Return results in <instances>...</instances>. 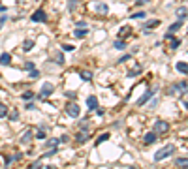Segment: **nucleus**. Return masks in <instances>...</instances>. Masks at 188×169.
<instances>
[{"label": "nucleus", "mask_w": 188, "mask_h": 169, "mask_svg": "<svg viewBox=\"0 0 188 169\" xmlns=\"http://www.w3.org/2000/svg\"><path fill=\"white\" fill-rule=\"evenodd\" d=\"M173 152H175V147L169 143V145L162 147L160 151H156V154H154V162H162V160H166L168 156H173Z\"/></svg>", "instance_id": "nucleus-1"}, {"label": "nucleus", "mask_w": 188, "mask_h": 169, "mask_svg": "<svg viewBox=\"0 0 188 169\" xmlns=\"http://www.w3.org/2000/svg\"><path fill=\"white\" fill-rule=\"evenodd\" d=\"M169 132V124L166 122V120H156L154 122V134L156 135H164V134H168Z\"/></svg>", "instance_id": "nucleus-2"}, {"label": "nucleus", "mask_w": 188, "mask_h": 169, "mask_svg": "<svg viewBox=\"0 0 188 169\" xmlns=\"http://www.w3.org/2000/svg\"><path fill=\"white\" fill-rule=\"evenodd\" d=\"M79 105L77 103H73V102H70V103H66V115L68 117H72V119H77L79 117Z\"/></svg>", "instance_id": "nucleus-3"}, {"label": "nucleus", "mask_w": 188, "mask_h": 169, "mask_svg": "<svg viewBox=\"0 0 188 169\" xmlns=\"http://www.w3.org/2000/svg\"><path fill=\"white\" fill-rule=\"evenodd\" d=\"M30 21H34V23H45L47 21V13H45V9H36L34 13H32V17H30Z\"/></svg>", "instance_id": "nucleus-4"}, {"label": "nucleus", "mask_w": 188, "mask_h": 169, "mask_svg": "<svg viewBox=\"0 0 188 169\" xmlns=\"http://www.w3.org/2000/svg\"><path fill=\"white\" fill-rule=\"evenodd\" d=\"M53 90H55L53 83H43V87H41V90H40V98H47V96H51Z\"/></svg>", "instance_id": "nucleus-5"}, {"label": "nucleus", "mask_w": 188, "mask_h": 169, "mask_svg": "<svg viewBox=\"0 0 188 169\" xmlns=\"http://www.w3.org/2000/svg\"><path fill=\"white\" fill-rule=\"evenodd\" d=\"M171 92H181V94L188 92V83H186V81H179V83H175V85L171 87Z\"/></svg>", "instance_id": "nucleus-6"}, {"label": "nucleus", "mask_w": 188, "mask_h": 169, "mask_svg": "<svg viewBox=\"0 0 188 169\" xmlns=\"http://www.w3.org/2000/svg\"><path fill=\"white\" fill-rule=\"evenodd\" d=\"M94 9H96L100 15H107V13H109V8H107L105 2H96V4H94Z\"/></svg>", "instance_id": "nucleus-7"}, {"label": "nucleus", "mask_w": 188, "mask_h": 169, "mask_svg": "<svg viewBox=\"0 0 188 169\" xmlns=\"http://www.w3.org/2000/svg\"><path fill=\"white\" fill-rule=\"evenodd\" d=\"M154 92H156L154 88H149V90L143 94V98H139V100H137V105H145V103H147V102L153 98V94H154Z\"/></svg>", "instance_id": "nucleus-8"}, {"label": "nucleus", "mask_w": 188, "mask_h": 169, "mask_svg": "<svg viewBox=\"0 0 188 169\" xmlns=\"http://www.w3.org/2000/svg\"><path fill=\"white\" fill-rule=\"evenodd\" d=\"M32 137H34V134H32V130H26L23 135H21V143L23 145H30V141H32Z\"/></svg>", "instance_id": "nucleus-9"}, {"label": "nucleus", "mask_w": 188, "mask_h": 169, "mask_svg": "<svg viewBox=\"0 0 188 169\" xmlns=\"http://www.w3.org/2000/svg\"><path fill=\"white\" fill-rule=\"evenodd\" d=\"M156 137H158V135H156L154 132H149V134H145V137H143V143H145V145H153V143L156 141Z\"/></svg>", "instance_id": "nucleus-10"}, {"label": "nucleus", "mask_w": 188, "mask_h": 169, "mask_svg": "<svg viewBox=\"0 0 188 169\" xmlns=\"http://www.w3.org/2000/svg\"><path fill=\"white\" fill-rule=\"evenodd\" d=\"M160 24V21L158 19H153V21H147L145 24H143V28H145V32H149L151 28H154V26H158Z\"/></svg>", "instance_id": "nucleus-11"}, {"label": "nucleus", "mask_w": 188, "mask_h": 169, "mask_svg": "<svg viewBox=\"0 0 188 169\" xmlns=\"http://www.w3.org/2000/svg\"><path fill=\"white\" fill-rule=\"evenodd\" d=\"M87 105L94 111V109L98 107V98H96V96H89V98H87Z\"/></svg>", "instance_id": "nucleus-12"}, {"label": "nucleus", "mask_w": 188, "mask_h": 169, "mask_svg": "<svg viewBox=\"0 0 188 169\" xmlns=\"http://www.w3.org/2000/svg\"><path fill=\"white\" fill-rule=\"evenodd\" d=\"M11 62V55L9 53H2L0 55V66H8Z\"/></svg>", "instance_id": "nucleus-13"}, {"label": "nucleus", "mask_w": 188, "mask_h": 169, "mask_svg": "<svg viewBox=\"0 0 188 169\" xmlns=\"http://www.w3.org/2000/svg\"><path fill=\"white\" fill-rule=\"evenodd\" d=\"M175 15H177L181 21H185V17L188 15V9L185 8V6H183V8H177V9H175Z\"/></svg>", "instance_id": "nucleus-14"}, {"label": "nucleus", "mask_w": 188, "mask_h": 169, "mask_svg": "<svg viewBox=\"0 0 188 169\" xmlns=\"http://www.w3.org/2000/svg\"><path fill=\"white\" fill-rule=\"evenodd\" d=\"M175 166L181 169H188V158H177L175 160Z\"/></svg>", "instance_id": "nucleus-15"}, {"label": "nucleus", "mask_w": 188, "mask_h": 169, "mask_svg": "<svg viewBox=\"0 0 188 169\" xmlns=\"http://www.w3.org/2000/svg\"><path fill=\"white\" fill-rule=\"evenodd\" d=\"M181 26H183V21L179 19L177 23H173V24H169V28H168V32H169V34H173V32H177V30H179Z\"/></svg>", "instance_id": "nucleus-16"}, {"label": "nucleus", "mask_w": 188, "mask_h": 169, "mask_svg": "<svg viewBox=\"0 0 188 169\" xmlns=\"http://www.w3.org/2000/svg\"><path fill=\"white\" fill-rule=\"evenodd\" d=\"M79 77H81L83 81H87V83H89V81H92V71H89V70H83V71L79 73Z\"/></svg>", "instance_id": "nucleus-17"}, {"label": "nucleus", "mask_w": 188, "mask_h": 169, "mask_svg": "<svg viewBox=\"0 0 188 169\" xmlns=\"http://www.w3.org/2000/svg\"><path fill=\"white\" fill-rule=\"evenodd\" d=\"M87 32H89V28H75V32H73V36L81 40V38H85V36H87Z\"/></svg>", "instance_id": "nucleus-18"}, {"label": "nucleus", "mask_w": 188, "mask_h": 169, "mask_svg": "<svg viewBox=\"0 0 188 169\" xmlns=\"http://www.w3.org/2000/svg\"><path fill=\"white\" fill-rule=\"evenodd\" d=\"M32 47H34V40H24V41H23V47H21V49H23V51L26 53V51H30Z\"/></svg>", "instance_id": "nucleus-19"}, {"label": "nucleus", "mask_w": 188, "mask_h": 169, "mask_svg": "<svg viewBox=\"0 0 188 169\" xmlns=\"http://www.w3.org/2000/svg\"><path fill=\"white\" fill-rule=\"evenodd\" d=\"M177 71H181V73H188V64L186 62H177Z\"/></svg>", "instance_id": "nucleus-20"}, {"label": "nucleus", "mask_w": 188, "mask_h": 169, "mask_svg": "<svg viewBox=\"0 0 188 169\" xmlns=\"http://www.w3.org/2000/svg\"><path fill=\"white\" fill-rule=\"evenodd\" d=\"M21 98H23L24 102H30L32 98H36V94H34V92H30V90H26V92H23V96H21Z\"/></svg>", "instance_id": "nucleus-21"}, {"label": "nucleus", "mask_w": 188, "mask_h": 169, "mask_svg": "<svg viewBox=\"0 0 188 169\" xmlns=\"http://www.w3.org/2000/svg\"><path fill=\"white\" fill-rule=\"evenodd\" d=\"M113 47H115V49H126V43H124L122 40H115V41H113Z\"/></svg>", "instance_id": "nucleus-22"}, {"label": "nucleus", "mask_w": 188, "mask_h": 169, "mask_svg": "<svg viewBox=\"0 0 188 169\" xmlns=\"http://www.w3.org/2000/svg\"><path fill=\"white\" fill-rule=\"evenodd\" d=\"M89 137H90V134H77V137H75V139H77V143H85Z\"/></svg>", "instance_id": "nucleus-23"}, {"label": "nucleus", "mask_w": 188, "mask_h": 169, "mask_svg": "<svg viewBox=\"0 0 188 169\" xmlns=\"http://www.w3.org/2000/svg\"><path fill=\"white\" fill-rule=\"evenodd\" d=\"M145 17H147L145 11H137V13H132V15H130V19H145Z\"/></svg>", "instance_id": "nucleus-24"}, {"label": "nucleus", "mask_w": 188, "mask_h": 169, "mask_svg": "<svg viewBox=\"0 0 188 169\" xmlns=\"http://www.w3.org/2000/svg\"><path fill=\"white\" fill-rule=\"evenodd\" d=\"M107 139H109V134H102V135H100L94 143H96V145H102V143H104V141H107Z\"/></svg>", "instance_id": "nucleus-25"}, {"label": "nucleus", "mask_w": 188, "mask_h": 169, "mask_svg": "<svg viewBox=\"0 0 188 169\" xmlns=\"http://www.w3.org/2000/svg\"><path fill=\"white\" fill-rule=\"evenodd\" d=\"M130 32H132V28H130V26H122V28H121V32H119V36H121V38H124V36H126V34H130Z\"/></svg>", "instance_id": "nucleus-26"}, {"label": "nucleus", "mask_w": 188, "mask_h": 169, "mask_svg": "<svg viewBox=\"0 0 188 169\" xmlns=\"http://www.w3.org/2000/svg\"><path fill=\"white\" fill-rule=\"evenodd\" d=\"M141 70H143L141 66H139V68H134V70H130V71H128V77H136L137 73H141Z\"/></svg>", "instance_id": "nucleus-27"}, {"label": "nucleus", "mask_w": 188, "mask_h": 169, "mask_svg": "<svg viewBox=\"0 0 188 169\" xmlns=\"http://www.w3.org/2000/svg\"><path fill=\"white\" fill-rule=\"evenodd\" d=\"M8 117V107L4 103H0V119H6Z\"/></svg>", "instance_id": "nucleus-28"}, {"label": "nucleus", "mask_w": 188, "mask_h": 169, "mask_svg": "<svg viewBox=\"0 0 188 169\" xmlns=\"http://www.w3.org/2000/svg\"><path fill=\"white\" fill-rule=\"evenodd\" d=\"M55 62H56V64H62V62H64V56H62V53H60V51L55 55Z\"/></svg>", "instance_id": "nucleus-29"}, {"label": "nucleus", "mask_w": 188, "mask_h": 169, "mask_svg": "<svg viewBox=\"0 0 188 169\" xmlns=\"http://www.w3.org/2000/svg\"><path fill=\"white\" fill-rule=\"evenodd\" d=\"M79 130H81V132H85V134H89V122H87V120H85V122H81V124H79Z\"/></svg>", "instance_id": "nucleus-30"}, {"label": "nucleus", "mask_w": 188, "mask_h": 169, "mask_svg": "<svg viewBox=\"0 0 188 169\" xmlns=\"http://www.w3.org/2000/svg\"><path fill=\"white\" fill-rule=\"evenodd\" d=\"M36 137H38V139H45V130H43V128L38 130V132H36Z\"/></svg>", "instance_id": "nucleus-31"}, {"label": "nucleus", "mask_w": 188, "mask_h": 169, "mask_svg": "<svg viewBox=\"0 0 188 169\" xmlns=\"http://www.w3.org/2000/svg\"><path fill=\"white\" fill-rule=\"evenodd\" d=\"M58 143H60V141H58V139H49V141H47V143H45V145H47V147H56V145H58Z\"/></svg>", "instance_id": "nucleus-32"}, {"label": "nucleus", "mask_w": 188, "mask_h": 169, "mask_svg": "<svg viewBox=\"0 0 188 169\" xmlns=\"http://www.w3.org/2000/svg\"><path fill=\"white\" fill-rule=\"evenodd\" d=\"M23 68H24L26 71H30V70H34V64H32V62H24V64H23Z\"/></svg>", "instance_id": "nucleus-33"}, {"label": "nucleus", "mask_w": 188, "mask_h": 169, "mask_svg": "<svg viewBox=\"0 0 188 169\" xmlns=\"http://www.w3.org/2000/svg\"><path fill=\"white\" fill-rule=\"evenodd\" d=\"M30 169H43V166H41V162H34V164H30Z\"/></svg>", "instance_id": "nucleus-34"}, {"label": "nucleus", "mask_w": 188, "mask_h": 169, "mask_svg": "<svg viewBox=\"0 0 188 169\" xmlns=\"http://www.w3.org/2000/svg\"><path fill=\"white\" fill-rule=\"evenodd\" d=\"M30 77H32V79H38V77H40V71H38V70H30Z\"/></svg>", "instance_id": "nucleus-35"}, {"label": "nucleus", "mask_w": 188, "mask_h": 169, "mask_svg": "<svg viewBox=\"0 0 188 169\" xmlns=\"http://www.w3.org/2000/svg\"><path fill=\"white\" fill-rule=\"evenodd\" d=\"M9 119H11V120H17V119H19V111H11V113H9Z\"/></svg>", "instance_id": "nucleus-36"}, {"label": "nucleus", "mask_w": 188, "mask_h": 169, "mask_svg": "<svg viewBox=\"0 0 188 169\" xmlns=\"http://www.w3.org/2000/svg\"><path fill=\"white\" fill-rule=\"evenodd\" d=\"M75 26H77V28H87V23H85V21H77Z\"/></svg>", "instance_id": "nucleus-37"}, {"label": "nucleus", "mask_w": 188, "mask_h": 169, "mask_svg": "<svg viewBox=\"0 0 188 169\" xmlns=\"http://www.w3.org/2000/svg\"><path fill=\"white\" fill-rule=\"evenodd\" d=\"M179 45H181V41H179V40H173V41H171V49H177Z\"/></svg>", "instance_id": "nucleus-38"}, {"label": "nucleus", "mask_w": 188, "mask_h": 169, "mask_svg": "<svg viewBox=\"0 0 188 169\" xmlns=\"http://www.w3.org/2000/svg\"><path fill=\"white\" fill-rule=\"evenodd\" d=\"M62 51H73V45H68V43H64V45H62Z\"/></svg>", "instance_id": "nucleus-39"}, {"label": "nucleus", "mask_w": 188, "mask_h": 169, "mask_svg": "<svg viewBox=\"0 0 188 169\" xmlns=\"http://www.w3.org/2000/svg\"><path fill=\"white\" fill-rule=\"evenodd\" d=\"M64 96H66V98H70V100H73V98H75V92H72V90L68 92V90H66V94H64Z\"/></svg>", "instance_id": "nucleus-40"}, {"label": "nucleus", "mask_w": 188, "mask_h": 169, "mask_svg": "<svg viewBox=\"0 0 188 169\" xmlns=\"http://www.w3.org/2000/svg\"><path fill=\"white\" fill-rule=\"evenodd\" d=\"M130 56H132V55H124V56L119 58V62H126V60H130Z\"/></svg>", "instance_id": "nucleus-41"}, {"label": "nucleus", "mask_w": 188, "mask_h": 169, "mask_svg": "<svg viewBox=\"0 0 188 169\" xmlns=\"http://www.w3.org/2000/svg\"><path fill=\"white\" fill-rule=\"evenodd\" d=\"M94 111H96V115H98V117H102V115H104V109H102V107H96Z\"/></svg>", "instance_id": "nucleus-42"}, {"label": "nucleus", "mask_w": 188, "mask_h": 169, "mask_svg": "<svg viewBox=\"0 0 188 169\" xmlns=\"http://www.w3.org/2000/svg\"><path fill=\"white\" fill-rule=\"evenodd\" d=\"M75 4H77V0H70V9H72V11L75 9Z\"/></svg>", "instance_id": "nucleus-43"}, {"label": "nucleus", "mask_w": 188, "mask_h": 169, "mask_svg": "<svg viewBox=\"0 0 188 169\" xmlns=\"http://www.w3.org/2000/svg\"><path fill=\"white\" fill-rule=\"evenodd\" d=\"M149 0H136V6H143V4H147Z\"/></svg>", "instance_id": "nucleus-44"}, {"label": "nucleus", "mask_w": 188, "mask_h": 169, "mask_svg": "<svg viewBox=\"0 0 188 169\" xmlns=\"http://www.w3.org/2000/svg\"><path fill=\"white\" fill-rule=\"evenodd\" d=\"M11 162H13V158H11V156H6V166H9Z\"/></svg>", "instance_id": "nucleus-45"}, {"label": "nucleus", "mask_w": 188, "mask_h": 169, "mask_svg": "<svg viewBox=\"0 0 188 169\" xmlns=\"http://www.w3.org/2000/svg\"><path fill=\"white\" fill-rule=\"evenodd\" d=\"M47 169H56V167H55V166H49V167H47Z\"/></svg>", "instance_id": "nucleus-46"}, {"label": "nucleus", "mask_w": 188, "mask_h": 169, "mask_svg": "<svg viewBox=\"0 0 188 169\" xmlns=\"http://www.w3.org/2000/svg\"><path fill=\"white\" fill-rule=\"evenodd\" d=\"M185 107H186V109H188V102H185Z\"/></svg>", "instance_id": "nucleus-47"}, {"label": "nucleus", "mask_w": 188, "mask_h": 169, "mask_svg": "<svg viewBox=\"0 0 188 169\" xmlns=\"http://www.w3.org/2000/svg\"><path fill=\"white\" fill-rule=\"evenodd\" d=\"M128 169H136V167H128Z\"/></svg>", "instance_id": "nucleus-48"}, {"label": "nucleus", "mask_w": 188, "mask_h": 169, "mask_svg": "<svg viewBox=\"0 0 188 169\" xmlns=\"http://www.w3.org/2000/svg\"><path fill=\"white\" fill-rule=\"evenodd\" d=\"M17 2H21V0H17Z\"/></svg>", "instance_id": "nucleus-49"}]
</instances>
